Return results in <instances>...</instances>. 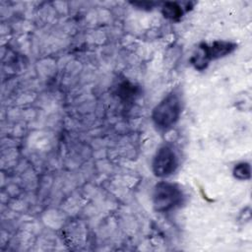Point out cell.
Here are the masks:
<instances>
[{
  "label": "cell",
  "instance_id": "obj_1",
  "mask_svg": "<svg viewBox=\"0 0 252 252\" xmlns=\"http://www.w3.org/2000/svg\"><path fill=\"white\" fill-rule=\"evenodd\" d=\"M182 112V99L176 91L170 92L156 105L152 118L155 126L160 131L170 129L178 121Z\"/></svg>",
  "mask_w": 252,
  "mask_h": 252
},
{
  "label": "cell",
  "instance_id": "obj_2",
  "mask_svg": "<svg viewBox=\"0 0 252 252\" xmlns=\"http://www.w3.org/2000/svg\"><path fill=\"white\" fill-rule=\"evenodd\" d=\"M184 199L179 185L161 181L156 184L153 191V205L157 212L166 213L179 207Z\"/></svg>",
  "mask_w": 252,
  "mask_h": 252
},
{
  "label": "cell",
  "instance_id": "obj_3",
  "mask_svg": "<svg viewBox=\"0 0 252 252\" xmlns=\"http://www.w3.org/2000/svg\"><path fill=\"white\" fill-rule=\"evenodd\" d=\"M235 48V43L224 40H217L212 44L201 43L197 49V52L192 56L190 61L197 70L202 71L207 68L208 64L212 60L224 57L231 53Z\"/></svg>",
  "mask_w": 252,
  "mask_h": 252
},
{
  "label": "cell",
  "instance_id": "obj_4",
  "mask_svg": "<svg viewBox=\"0 0 252 252\" xmlns=\"http://www.w3.org/2000/svg\"><path fill=\"white\" fill-rule=\"evenodd\" d=\"M178 164L179 158L173 147L163 145L157 151L154 157L152 162L153 172L158 177H166L175 172Z\"/></svg>",
  "mask_w": 252,
  "mask_h": 252
},
{
  "label": "cell",
  "instance_id": "obj_5",
  "mask_svg": "<svg viewBox=\"0 0 252 252\" xmlns=\"http://www.w3.org/2000/svg\"><path fill=\"white\" fill-rule=\"evenodd\" d=\"M161 12L166 19L178 21L182 18L183 14L185 13V10L184 8H182L180 4L176 2H166L162 7Z\"/></svg>",
  "mask_w": 252,
  "mask_h": 252
},
{
  "label": "cell",
  "instance_id": "obj_6",
  "mask_svg": "<svg viewBox=\"0 0 252 252\" xmlns=\"http://www.w3.org/2000/svg\"><path fill=\"white\" fill-rule=\"evenodd\" d=\"M233 176L238 180H246L250 178V165L247 162H240L233 168Z\"/></svg>",
  "mask_w": 252,
  "mask_h": 252
}]
</instances>
